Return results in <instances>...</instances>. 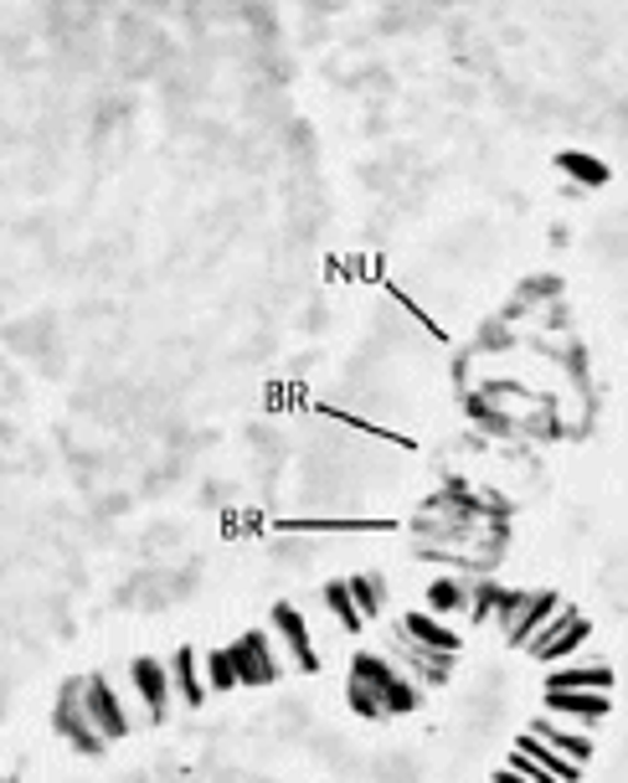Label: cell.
<instances>
[{"instance_id":"cell-11","label":"cell","mask_w":628,"mask_h":783,"mask_svg":"<svg viewBox=\"0 0 628 783\" xmlns=\"http://www.w3.org/2000/svg\"><path fill=\"white\" fill-rule=\"evenodd\" d=\"M170 685H175V696L186 701V706H202L206 701V685L196 676V649H175V660H170Z\"/></svg>"},{"instance_id":"cell-20","label":"cell","mask_w":628,"mask_h":783,"mask_svg":"<svg viewBox=\"0 0 628 783\" xmlns=\"http://www.w3.org/2000/svg\"><path fill=\"white\" fill-rule=\"evenodd\" d=\"M530 603V593H494V624H515V619H521V609H526Z\"/></svg>"},{"instance_id":"cell-3","label":"cell","mask_w":628,"mask_h":783,"mask_svg":"<svg viewBox=\"0 0 628 783\" xmlns=\"http://www.w3.org/2000/svg\"><path fill=\"white\" fill-rule=\"evenodd\" d=\"M57 733L68 737L78 752H103V737L93 733V722L83 712V681H72L62 691V701H57Z\"/></svg>"},{"instance_id":"cell-8","label":"cell","mask_w":628,"mask_h":783,"mask_svg":"<svg viewBox=\"0 0 628 783\" xmlns=\"http://www.w3.org/2000/svg\"><path fill=\"white\" fill-rule=\"evenodd\" d=\"M608 691H546V712L557 716H582V722H597L608 716Z\"/></svg>"},{"instance_id":"cell-14","label":"cell","mask_w":628,"mask_h":783,"mask_svg":"<svg viewBox=\"0 0 628 783\" xmlns=\"http://www.w3.org/2000/svg\"><path fill=\"white\" fill-rule=\"evenodd\" d=\"M587 634H593V624H587V619L578 613V619H572V624H567V629H561L557 639H551V645H546L541 655H536V660H561V655H572V649H578L582 639H587Z\"/></svg>"},{"instance_id":"cell-7","label":"cell","mask_w":628,"mask_h":783,"mask_svg":"<svg viewBox=\"0 0 628 783\" xmlns=\"http://www.w3.org/2000/svg\"><path fill=\"white\" fill-rule=\"evenodd\" d=\"M530 737H541L546 748L561 752L567 763H578V768L593 758V737H587V733H567V727H557L551 716H536V722H530Z\"/></svg>"},{"instance_id":"cell-19","label":"cell","mask_w":628,"mask_h":783,"mask_svg":"<svg viewBox=\"0 0 628 783\" xmlns=\"http://www.w3.org/2000/svg\"><path fill=\"white\" fill-rule=\"evenodd\" d=\"M427 609L433 613L464 609V582H433V588H427Z\"/></svg>"},{"instance_id":"cell-6","label":"cell","mask_w":628,"mask_h":783,"mask_svg":"<svg viewBox=\"0 0 628 783\" xmlns=\"http://www.w3.org/2000/svg\"><path fill=\"white\" fill-rule=\"evenodd\" d=\"M273 624H278V634H284V645H289V655H294V665H299V670H320V660H315V645H309L305 613L294 609V603H278V609H273Z\"/></svg>"},{"instance_id":"cell-9","label":"cell","mask_w":628,"mask_h":783,"mask_svg":"<svg viewBox=\"0 0 628 783\" xmlns=\"http://www.w3.org/2000/svg\"><path fill=\"white\" fill-rule=\"evenodd\" d=\"M402 639L418 649H438V655H454V649H459V634L443 629L438 619H427V613H408V619H402Z\"/></svg>"},{"instance_id":"cell-10","label":"cell","mask_w":628,"mask_h":783,"mask_svg":"<svg viewBox=\"0 0 628 783\" xmlns=\"http://www.w3.org/2000/svg\"><path fill=\"white\" fill-rule=\"evenodd\" d=\"M557 609H561V598H557V593H536V598L526 603V609H521V619H515V624L505 629V639H510V645H526L530 634L541 629V624H546V619H551Z\"/></svg>"},{"instance_id":"cell-15","label":"cell","mask_w":628,"mask_h":783,"mask_svg":"<svg viewBox=\"0 0 628 783\" xmlns=\"http://www.w3.org/2000/svg\"><path fill=\"white\" fill-rule=\"evenodd\" d=\"M557 166L572 175V181H587V186H603V181H608V166L593 160V155H561Z\"/></svg>"},{"instance_id":"cell-1","label":"cell","mask_w":628,"mask_h":783,"mask_svg":"<svg viewBox=\"0 0 628 783\" xmlns=\"http://www.w3.org/2000/svg\"><path fill=\"white\" fill-rule=\"evenodd\" d=\"M356 685H366L376 701H381V712H412L418 706V685H408L397 670H391L381 655H356Z\"/></svg>"},{"instance_id":"cell-22","label":"cell","mask_w":628,"mask_h":783,"mask_svg":"<svg viewBox=\"0 0 628 783\" xmlns=\"http://www.w3.org/2000/svg\"><path fill=\"white\" fill-rule=\"evenodd\" d=\"M494 593H500V588H490V582H479V593H475V619H484V613L494 609Z\"/></svg>"},{"instance_id":"cell-21","label":"cell","mask_w":628,"mask_h":783,"mask_svg":"<svg viewBox=\"0 0 628 783\" xmlns=\"http://www.w3.org/2000/svg\"><path fill=\"white\" fill-rule=\"evenodd\" d=\"M351 706H356L361 716H381V701H376L366 685H356V681H351Z\"/></svg>"},{"instance_id":"cell-16","label":"cell","mask_w":628,"mask_h":783,"mask_svg":"<svg viewBox=\"0 0 628 783\" xmlns=\"http://www.w3.org/2000/svg\"><path fill=\"white\" fill-rule=\"evenodd\" d=\"M345 588H351V603H356L361 624H366V619H376V613H381V582H376V578H351V582H345Z\"/></svg>"},{"instance_id":"cell-4","label":"cell","mask_w":628,"mask_h":783,"mask_svg":"<svg viewBox=\"0 0 628 783\" xmlns=\"http://www.w3.org/2000/svg\"><path fill=\"white\" fill-rule=\"evenodd\" d=\"M232 655V670H238V685H269L278 676V665L269 655V639L263 634H242L238 645L227 649Z\"/></svg>"},{"instance_id":"cell-13","label":"cell","mask_w":628,"mask_h":783,"mask_svg":"<svg viewBox=\"0 0 628 783\" xmlns=\"http://www.w3.org/2000/svg\"><path fill=\"white\" fill-rule=\"evenodd\" d=\"M613 685V670L608 665H587V670H557L546 691H608Z\"/></svg>"},{"instance_id":"cell-12","label":"cell","mask_w":628,"mask_h":783,"mask_svg":"<svg viewBox=\"0 0 628 783\" xmlns=\"http://www.w3.org/2000/svg\"><path fill=\"white\" fill-rule=\"evenodd\" d=\"M515 752H526L530 763H536V768H546V773H551V779H557V783H572V779H578V773H582L578 763H567L561 752H551V748H546V742H541V737H530V733L521 737V742H515Z\"/></svg>"},{"instance_id":"cell-2","label":"cell","mask_w":628,"mask_h":783,"mask_svg":"<svg viewBox=\"0 0 628 783\" xmlns=\"http://www.w3.org/2000/svg\"><path fill=\"white\" fill-rule=\"evenodd\" d=\"M83 712H88V722H93V733H99L103 742H114V737L129 733V716H124L114 685L103 681V676H88L83 681Z\"/></svg>"},{"instance_id":"cell-23","label":"cell","mask_w":628,"mask_h":783,"mask_svg":"<svg viewBox=\"0 0 628 783\" xmlns=\"http://www.w3.org/2000/svg\"><path fill=\"white\" fill-rule=\"evenodd\" d=\"M494 783H526V779H521V773H510V768H500V773H494Z\"/></svg>"},{"instance_id":"cell-18","label":"cell","mask_w":628,"mask_h":783,"mask_svg":"<svg viewBox=\"0 0 628 783\" xmlns=\"http://www.w3.org/2000/svg\"><path fill=\"white\" fill-rule=\"evenodd\" d=\"M206 681H212V691H232V685H238V670H232V655H227V649H212V655H206Z\"/></svg>"},{"instance_id":"cell-17","label":"cell","mask_w":628,"mask_h":783,"mask_svg":"<svg viewBox=\"0 0 628 783\" xmlns=\"http://www.w3.org/2000/svg\"><path fill=\"white\" fill-rule=\"evenodd\" d=\"M324 603H330V613L340 619V629H361V613H356V603H351V588H345V582H330V588H324Z\"/></svg>"},{"instance_id":"cell-5","label":"cell","mask_w":628,"mask_h":783,"mask_svg":"<svg viewBox=\"0 0 628 783\" xmlns=\"http://www.w3.org/2000/svg\"><path fill=\"white\" fill-rule=\"evenodd\" d=\"M129 676H135V691L139 701H145V712H150V722H160L170 706V670L155 660H135L129 665Z\"/></svg>"}]
</instances>
